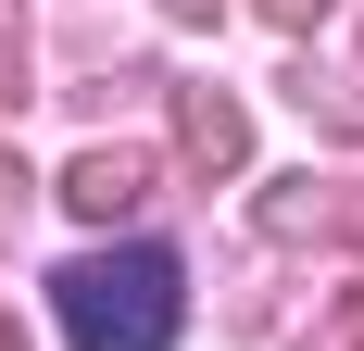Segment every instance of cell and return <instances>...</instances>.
Here are the masks:
<instances>
[{"mask_svg": "<svg viewBox=\"0 0 364 351\" xmlns=\"http://www.w3.org/2000/svg\"><path fill=\"white\" fill-rule=\"evenodd\" d=\"M50 301H63V339L75 351H164L176 314H188L176 251H88V264L50 276Z\"/></svg>", "mask_w": 364, "mask_h": 351, "instance_id": "1", "label": "cell"}, {"mask_svg": "<svg viewBox=\"0 0 364 351\" xmlns=\"http://www.w3.org/2000/svg\"><path fill=\"white\" fill-rule=\"evenodd\" d=\"M139 188H151V163H139V151H88V163H75V201H88V213H126Z\"/></svg>", "mask_w": 364, "mask_h": 351, "instance_id": "2", "label": "cell"}, {"mask_svg": "<svg viewBox=\"0 0 364 351\" xmlns=\"http://www.w3.org/2000/svg\"><path fill=\"white\" fill-rule=\"evenodd\" d=\"M188 151H201V163H239V101L201 88V101H188Z\"/></svg>", "mask_w": 364, "mask_h": 351, "instance_id": "3", "label": "cell"}, {"mask_svg": "<svg viewBox=\"0 0 364 351\" xmlns=\"http://www.w3.org/2000/svg\"><path fill=\"white\" fill-rule=\"evenodd\" d=\"M314 13H327V0H277V26H314Z\"/></svg>", "mask_w": 364, "mask_h": 351, "instance_id": "4", "label": "cell"}]
</instances>
